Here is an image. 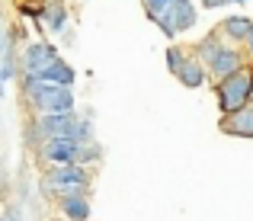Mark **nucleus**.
I'll return each instance as SVG.
<instances>
[{"instance_id": "nucleus-1", "label": "nucleus", "mask_w": 253, "mask_h": 221, "mask_svg": "<svg viewBox=\"0 0 253 221\" xmlns=\"http://www.w3.org/2000/svg\"><path fill=\"white\" fill-rule=\"evenodd\" d=\"M196 58L205 64V74H209L215 84L224 80V77H231L234 71H241L244 64H247L244 51L237 48V45H228L218 32H211L209 39H202V42L196 45Z\"/></svg>"}, {"instance_id": "nucleus-2", "label": "nucleus", "mask_w": 253, "mask_h": 221, "mask_svg": "<svg viewBox=\"0 0 253 221\" xmlns=\"http://www.w3.org/2000/svg\"><path fill=\"white\" fill-rule=\"evenodd\" d=\"M215 93H218V109H221V116H231V112L250 106L253 103V64H244V68L234 71L231 77L218 80Z\"/></svg>"}, {"instance_id": "nucleus-3", "label": "nucleus", "mask_w": 253, "mask_h": 221, "mask_svg": "<svg viewBox=\"0 0 253 221\" xmlns=\"http://www.w3.org/2000/svg\"><path fill=\"white\" fill-rule=\"evenodd\" d=\"M26 93H29L39 116H68V112H74L71 87H51V84H42V80L26 77Z\"/></svg>"}, {"instance_id": "nucleus-4", "label": "nucleus", "mask_w": 253, "mask_h": 221, "mask_svg": "<svg viewBox=\"0 0 253 221\" xmlns=\"http://www.w3.org/2000/svg\"><path fill=\"white\" fill-rule=\"evenodd\" d=\"M86 186H90V177H86L84 167L71 164V167H55V170L45 173L42 179V189L48 196H58V199H71V196H84Z\"/></svg>"}, {"instance_id": "nucleus-5", "label": "nucleus", "mask_w": 253, "mask_h": 221, "mask_svg": "<svg viewBox=\"0 0 253 221\" xmlns=\"http://www.w3.org/2000/svg\"><path fill=\"white\" fill-rule=\"evenodd\" d=\"M81 147L84 141H77L71 135H58V138H48V141L39 144V157H42L45 167H71L81 157Z\"/></svg>"}, {"instance_id": "nucleus-6", "label": "nucleus", "mask_w": 253, "mask_h": 221, "mask_svg": "<svg viewBox=\"0 0 253 221\" xmlns=\"http://www.w3.org/2000/svg\"><path fill=\"white\" fill-rule=\"evenodd\" d=\"M196 19H199V10H196V3L192 0H173V6H170V13L161 19V29H164V36H179V32H189L192 26H196Z\"/></svg>"}, {"instance_id": "nucleus-7", "label": "nucleus", "mask_w": 253, "mask_h": 221, "mask_svg": "<svg viewBox=\"0 0 253 221\" xmlns=\"http://www.w3.org/2000/svg\"><path fill=\"white\" fill-rule=\"evenodd\" d=\"M58 61V51L51 48L48 42H32V45H26V51H23V71H26V77H39L48 64H55Z\"/></svg>"}, {"instance_id": "nucleus-8", "label": "nucleus", "mask_w": 253, "mask_h": 221, "mask_svg": "<svg viewBox=\"0 0 253 221\" xmlns=\"http://www.w3.org/2000/svg\"><path fill=\"white\" fill-rule=\"evenodd\" d=\"M250 29H253V16H244V13H231V16H224V19H221V26H218L215 32H218V36H221L228 45H237V48H241V45L247 42Z\"/></svg>"}, {"instance_id": "nucleus-9", "label": "nucleus", "mask_w": 253, "mask_h": 221, "mask_svg": "<svg viewBox=\"0 0 253 221\" xmlns=\"http://www.w3.org/2000/svg\"><path fill=\"white\" fill-rule=\"evenodd\" d=\"M221 132L234 138H253V103L231 112V116H221Z\"/></svg>"}, {"instance_id": "nucleus-10", "label": "nucleus", "mask_w": 253, "mask_h": 221, "mask_svg": "<svg viewBox=\"0 0 253 221\" xmlns=\"http://www.w3.org/2000/svg\"><path fill=\"white\" fill-rule=\"evenodd\" d=\"M173 77H176L183 87H189V90H199V87L205 84V77H209V74H205V64L199 61L196 51H192V55L183 58V64H179V71L173 74Z\"/></svg>"}, {"instance_id": "nucleus-11", "label": "nucleus", "mask_w": 253, "mask_h": 221, "mask_svg": "<svg viewBox=\"0 0 253 221\" xmlns=\"http://www.w3.org/2000/svg\"><path fill=\"white\" fill-rule=\"evenodd\" d=\"M32 80H42V84H51V87H71L74 84V68H68V64L58 58L55 64H48L39 77H32Z\"/></svg>"}, {"instance_id": "nucleus-12", "label": "nucleus", "mask_w": 253, "mask_h": 221, "mask_svg": "<svg viewBox=\"0 0 253 221\" xmlns=\"http://www.w3.org/2000/svg\"><path fill=\"white\" fill-rule=\"evenodd\" d=\"M61 212H64L71 221H86V218H90V202H86L84 196L61 199Z\"/></svg>"}, {"instance_id": "nucleus-13", "label": "nucleus", "mask_w": 253, "mask_h": 221, "mask_svg": "<svg viewBox=\"0 0 253 221\" xmlns=\"http://www.w3.org/2000/svg\"><path fill=\"white\" fill-rule=\"evenodd\" d=\"M42 16H45V26L48 29H64V19H68V10H64V3H48L42 10Z\"/></svg>"}, {"instance_id": "nucleus-14", "label": "nucleus", "mask_w": 253, "mask_h": 221, "mask_svg": "<svg viewBox=\"0 0 253 221\" xmlns=\"http://www.w3.org/2000/svg\"><path fill=\"white\" fill-rule=\"evenodd\" d=\"M144 6H148V16L154 19V23H161V19L170 13L173 0H144Z\"/></svg>"}, {"instance_id": "nucleus-15", "label": "nucleus", "mask_w": 253, "mask_h": 221, "mask_svg": "<svg viewBox=\"0 0 253 221\" xmlns=\"http://www.w3.org/2000/svg\"><path fill=\"white\" fill-rule=\"evenodd\" d=\"M189 55V51H183V48H176V45H170L167 48V68H170V74H176L179 71V64H183V58Z\"/></svg>"}, {"instance_id": "nucleus-16", "label": "nucleus", "mask_w": 253, "mask_h": 221, "mask_svg": "<svg viewBox=\"0 0 253 221\" xmlns=\"http://www.w3.org/2000/svg\"><path fill=\"white\" fill-rule=\"evenodd\" d=\"M10 77H13V61H10V58H3V61H0V93H3V84Z\"/></svg>"}, {"instance_id": "nucleus-17", "label": "nucleus", "mask_w": 253, "mask_h": 221, "mask_svg": "<svg viewBox=\"0 0 253 221\" xmlns=\"http://www.w3.org/2000/svg\"><path fill=\"white\" fill-rule=\"evenodd\" d=\"M241 51H244V58H247V64H253V29H250V36H247V42L241 45Z\"/></svg>"}, {"instance_id": "nucleus-18", "label": "nucleus", "mask_w": 253, "mask_h": 221, "mask_svg": "<svg viewBox=\"0 0 253 221\" xmlns=\"http://www.w3.org/2000/svg\"><path fill=\"white\" fill-rule=\"evenodd\" d=\"M205 10H218V6H224V0H202Z\"/></svg>"}, {"instance_id": "nucleus-19", "label": "nucleus", "mask_w": 253, "mask_h": 221, "mask_svg": "<svg viewBox=\"0 0 253 221\" xmlns=\"http://www.w3.org/2000/svg\"><path fill=\"white\" fill-rule=\"evenodd\" d=\"M0 58H6V36H3V29H0Z\"/></svg>"}, {"instance_id": "nucleus-20", "label": "nucleus", "mask_w": 253, "mask_h": 221, "mask_svg": "<svg viewBox=\"0 0 253 221\" xmlns=\"http://www.w3.org/2000/svg\"><path fill=\"white\" fill-rule=\"evenodd\" d=\"M228 3H234V6H244L247 0H224V6H228Z\"/></svg>"}]
</instances>
